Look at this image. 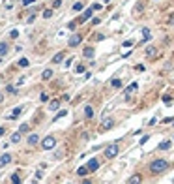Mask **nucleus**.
<instances>
[{
    "instance_id": "nucleus-1",
    "label": "nucleus",
    "mask_w": 174,
    "mask_h": 184,
    "mask_svg": "<svg viewBox=\"0 0 174 184\" xmlns=\"http://www.w3.org/2000/svg\"><path fill=\"white\" fill-rule=\"evenodd\" d=\"M170 167V164L167 160H163V158H157V160H154L150 164V171L152 173H156V175H159V173H163V171H167Z\"/></svg>"
},
{
    "instance_id": "nucleus-2",
    "label": "nucleus",
    "mask_w": 174,
    "mask_h": 184,
    "mask_svg": "<svg viewBox=\"0 0 174 184\" xmlns=\"http://www.w3.org/2000/svg\"><path fill=\"white\" fill-rule=\"evenodd\" d=\"M118 152H120V148H118V145H114V143H111L109 147H105V156H107L109 160L116 158V156H118Z\"/></svg>"
},
{
    "instance_id": "nucleus-3",
    "label": "nucleus",
    "mask_w": 174,
    "mask_h": 184,
    "mask_svg": "<svg viewBox=\"0 0 174 184\" xmlns=\"http://www.w3.org/2000/svg\"><path fill=\"white\" fill-rule=\"evenodd\" d=\"M54 145H56V139H54L52 135L45 137V139L41 141V148H43V150H51V148H54Z\"/></svg>"
},
{
    "instance_id": "nucleus-4",
    "label": "nucleus",
    "mask_w": 174,
    "mask_h": 184,
    "mask_svg": "<svg viewBox=\"0 0 174 184\" xmlns=\"http://www.w3.org/2000/svg\"><path fill=\"white\" fill-rule=\"evenodd\" d=\"M112 126H114V118L112 116H107V118H103V122L99 126V132H107V130H111Z\"/></svg>"
},
{
    "instance_id": "nucleus-5",
    "label": "nucleus",
    "mask_w": 174,
    "mask_h": 184,
    "mask_svg": "<svg viewBox=\"0 0 174 184\" xmlns=\"http://www.w3.org/2000/svg\"><path fill=\"white\" fill-rule=\"evenodd\" d=\"M81 40H82L81 34H73V36L69 38V41H68V45H69V47H77L79 43H81Z\"/></svg>"
},
{
    "instance_id": "nucleus-6",
    "label": "nucleus",
    "mask_w": 174,
    "mask_h": 184,
    "mask_svg": "<svg viewBox=\"0 0 174 184\" xmlns=\"http://www.w3.org/2000/svg\"><path fill=\"white\" fill-rule=\"evenodd\" d=\"M88 169H90V173H94V171H97L99 169V161H97V158H92V160H88Z\"/></svg>"
},
{
    "instance_id": "nucleus-7",
    "label": "nucleus",
    "mask_w": 174,
    "mask_h": 184,
    "mask_svg": "<svg viewBox=\"0 0 174 184\" xmlns=\"http://www.w3.org/2000/svg\"><path fill=\"white\" fill-rule=\"evenodd\" d=\"M26 143H28L30 147H36V145L39 143V135H38V134H32V135H28V139H26Z\"/></svg>"
},
{
    "instance_id": "nucleus-8",
    "label": "nucleus",
    "mask_w": 174,
    "mask_h": 184,
    "mask_svg": "<svg viewBox=\"0 0 174 184\" xmlns=\"http://www.w3.org/2000/svg\"><path fill=\"white\" fill-rule=\"evenodd\" d=\"M8 51H9V45L6 41H0V58H4L8 55Z\"/></svg>"
},
{
    "instance_id": "nucleus-9",
    "label": "nucleus",
    "mask_w": 174,
    "mask_h": 184,
    "mask_svg": "<svg viewBox=\"0 0 174 184\" xmlns=\"http://www.w3.org/2000/svg\"><path fill=\"white\" fill-rule=\"evenodd\" d=\"M12 156H9V154H2V156H0V167H4V165H8V164H12Z\"/></svg>"
},
{
    "instance_id": "nucleus-10",
    "label": "nucleus",
    "mask_w": 174,
    "mask_h": 184,
    "mask_svg": "<svg viewBox=\"0 0 174 184\" xmlns=\"http://www.w3.org/2000/svg\"><path fill=\"white\" fill-rule=\"evenodd\" d=\"M94 12H95V9H94V8H90V9H84V13H82V17H81V23H84V21H86V19H90Z\"/></svg>"
},
{
    "instance_id": "nucleus-11",
    "label": "nucleus",
    "mask_w": 174,
    "mask_h": 184,
    "mask_svg": "<svg viewBox=\"0 0 174 184\" xmlns=\"http://www.w3.org/2000/svg\"><path fill=\"white\" fill-rule=\"evenodd\" d=\"M64 57H66V53H56V55H54V58H52V64H60V62L64 60Z\"/></svg>"
},
{
    "instance_id": "nucleus-12",
    "label": "nucleus",
    "mask_w": 174,
    "mask_h": 184,
    "mask_svg": "<svg viewBox=\"0 0 174 184\" xmlns=\"http://www.w3.org/2000/svg\"><path fill=\"white\" fill-rule=\"evenodd\" d=\"M84 115H86V118H94V107L92 105H86L84 107Z\"/></svg>"
},
{
    "instance_id": "nucleus-13",
    "label": "nucleus",
    "mask_w": 174,
    "mask_h": 184,
    "mask_svg": "<svg viewBox=\"0 0 174 184\" xmlns=\"http://www.w3.org/2000/svg\"><path fill=\"white\" fill-rule=\"evenodd\" d=\"M88 173H90L88 165H86V167H79V169H77V175H79V177H86Z\"/></svg>"
},
{
    "instance_id": "nucleus-14",
    "label": "nucleus",
    "mask_w": 174,
    "mask_h": 184,
    "mask_svg": "<svg viewBox=\"0 0 174 184\" xmlns=\"http://www.w3.org/2000/svg\"><path fill=\"white\" fill-rule=\"evenodd\" d=\"M142 38H144L142 41H150V40H152V34H150V30H148L146 26L142 28Z\"/></svg>"
},
{
    "instance_id": "nucleus-15",
    "label": "nucleus",
    "mask_w": 174,
    "mask_h": 184,
    "mask_svg": "<svg viewBox=\"0 0 174 184\" xmlns=\"http://www.w3.org/2000/svg\"><path fill=\"white\" fill-rule=\"evenodd\" d=\"M21 113H23V107H17V109H15V111H13L12 115H8V118H12V120H13V118H17V116L21 115Z\"/></svg>"
},
{
    "instance_id": "nucleus-16",
    "label": "nucleus",
    "mask_w": 174,
    "mask_h": 184,
    "mask_svg": "<svg viewBox=\"0 0 174 184\" xmlns=\"http://www.w3.org/2000/svg\"><path fill=\"white\" fill-rule=\"evenodd\" d=\"M172 147V141H163L161 145H159V150H169Z\"/></svg>"
},
{
    "instance_id": "nucleus-17",
    "label": "nucleus",
    "mask_w": 174,
    "mask_h": 184,
    "mask_svg": "<svg viewBox=\"0 0 174 184\" xmlns=\"http://www.w3.org/2000/svg\"><path fill=\"white\" fill-rule=\"evenodd\" d=\"M21 134H23V132H15L13 135H12V143L15 145V143H19L21 141Z\"/></svg>"
},
{
    "instance_id": "nucleus-18",
    "label": "nucleus",
    "mask_w": 174,
    "mask_h": 184,
    "mask_svg": "<svg viewBox=\"0 0 174 184\" xmlns=\"http://www.w3.org/2000/svg\"><path fill=\"white\" fill-rule=\"evenodd\" d=\"M84 57H86V58H94V49H92V47H86V49H84Z\"/></svg>"
},
{
    "instance_id": "nucleus-19",
    "label": "nucleus",
    "mask_w": 174,
    "mask_h": 184,
    "mask_svg": "<svg viewBox=\"0 0 174 184\" xmlns=\"http://www.w3.org/2000/svg\"><path fill=\"white\" fill-rule=\"evenodd\" d=\"M137 89H139V83H131V85L127 86V90H125V92H127V94H131V92H135Z\"/></svg>"
},
{
    "instance_id": "nucleus-20",
    "label": "nucleus",
    "mask_w": 174,
    "mask_h": 184,
    "mask_svg": "<svg viewBox=\"0 0 174 184\" xmlns=\"http://www.w3.org/2000/svg\"><path fill=\"white\" fill-rule=\"evenodd\" d=\"M51 77H52V70H45V71L41 73V79H45V81L51 79Z\"/></svg>"
},
{
    "instance_id": "nucleus-21",
    "label": "nucleus",
    "mask_w": 174,
    "mask_h": 184,
    "mask_svg": "<svg viewBox=\"0 0 174 184\" xmlns=\"http://www.w3.org/2000/svg\"><path fill=\"white\" fill-rule=\"evenodd\" d=\"M111 86H112V89H120V86H122V81H120V79H112V81H111Z\"/></svg>"
},
{
    "instance_id": "nucleus-22",
    "label": "nucleus",
    "mask_w": 174,
    "mask_h": 184,
    "mask_svg": "<svg viewBox=\"0 0 174 184\" xmlns=\"http://www.w3.org/2000/svg\"><path fill=\"white\" fill-rule=\"evenodd\" d=\"M140 180H142V179H140L139 175H135V177H129L127 182H129V184H137V182H140Z\"/></svg>"
},
{
    "instance_id": "nucleus-23",
    "label": "nucleus",
    "mask_w": 174,
    "mask_h": 184,
    "mask_svg": "<svg viewBox=\"0 0 174 184\" xmlns=\"http://www.w3.org/2000/svg\"><path fill=\"white\" fill-rule=\"evenodd\" d=\"M49 107H51L52 111H56L58 107H60V100H54V102H51V105H49Z\"/></svg>"
},
{
    "instance_id": "nucleus-24",
    "label": "nucleus",
    "mask_w": 174,
    "mask_h": 184,
    "mask_svg": "<svg viewBox=\"0 0 174 184\" xmlns=\"http://www.w3.org/2000/svg\"><path fill=\"white\" fill-rule=\"evenodd\" d=\"M154 53H156V47H154V45H150V47L146 49V57H154Z\"/></svg>"
},
{
    "instance_id": "nucleus-25",
    "label": "nucleus",
    "mask_w": 174,
    "mask_h": 184,
    "mask_svg": "<svg viewBox=\"0 0 174 184\" xmlns=\"http://www.w3.org/2000/svg\"><path fill=\"white\" fill-rule=\"evenodd\" d=\"M12 182H13V184H19V182H21V177L17 175V173H13V175H12Z\"/></svg>"
},
{
    "instance_id": "nucleus-26",
    "label": "nucleus",
    "mask_w": 174,
    "mask_h": 184,
    "mask_svg": "<svg viewBox=\"0 0 174 184\" xmlns=\"http://www.w3.org/2000/svg\"><path fill=\"white\" fill-rule=\"evenodd\" d=\"M75 71H77V73H84V71H86V68L82 66V64H77V68H75Z\"/></svg>"
},
{
    "instance_id": "nucleus-27",
    "label": "nucleus",
    "mask_w": 174,
    "mask_h": 184,
    "mask_svg": "<svg viewBox=\"0 0 174 184\" xmlns=\"http://www.w3.org/2000/svg\"><path fill=\"white\" fill-rule=\"evenodd\" d=\"M19 66H21V68H26V66H28V58H21V60H19Z\"/></svg>"
},
{
    "instance_id": "nucleus-28",
    "label": "nucleus",
    "mask_w": 174,
    "mask_h": 184,
    "mask_svg": "<svg viewBox=\"0 0 174 184\" xmlns=\"http://www.w3.org/2000/svg\"><path fill=\"white\" fill-rule=\"evenodd\" d=\"M82 9V2H77V4H73V12H81Z\"/></svg>"
},
{
    "instance_id": "nucleus-29",
    "label": "nucleus",
    "mask_w": 174,
    "mask_h": 184,
    "mask_svg": "<svg viewBox=\"0 0 174 184\" xmlns=\"http://www.w3.org/2000/svg\"><path fill=\"white\" fill-rule=\"evenodd\" d=\"M52 15V9H45V12H43V17H45V19H49Z\"/></svg>"
},
{
    "instance_id": "nucleus-30",
    "label": "nucleus",
    "mask_w": 174,
    "mask_h": 184,
    "mask_svg": "<svg viewBox=\"0 0 174 184\" xmlns=\"http://www.w3.org/2000/svg\"><path fill=\"white\" fill-rule=\"evenodd\" d=\"M163 102H165V105H172V98H169V96H165Z\"/></svg>"
},
{
    "instance_id": "nucleus-31",
    "label": "nucleus",
    "mask_w": 174,
    "mask_h": 184,
    "mask_svg": "<svg viewBox=\"0 0 174 184\" xmlns=\"http://www.w3.org/2000/svg\"><path fill=\"white\" fill-rule=\"evenodd\" d=\"M66 115H68L66 111H60V113H58L56 116H54V120H58V118H62V116H66Z\"/></svg>"
},
{
    "instance_id": "nucleus-32",
    "label": "nucleus",
    "mask_w": 174,
    "mask_h": 184,
    "mask_svg": "<svg viewBox=\"0 0 174 184\" xmlns=\"http://www.w3.org/2000/svg\"><path fill=\"white\" fill-rule=\"evenodd\" d=\"M62 6V0H54V4H52V8L56 9V8H60Z\"/></svg>"
},
{
    "instance_id": "nucleus-33",
    "label": "nucleus",
    "mask_w": 174,
    "mask_h": 184,
    "mask_svg": "<svg viewBox=\"0 0 174 184\" xmlns=\"http://www.w3.org/2000/svg\"><path fill=\"white\" fill-rule=\"evenodd\" d=\"M9 36H12V38H19V30H12V32H9Z\"/></svg>"
},
{
    "instance_id": "nucleus-34",
    "label": "nucleus",
    "mask_w": 174,
    "mask_h": 184,
    "mask_svg": "<svg viewBox=\"0 0 174 184\" xmlns=\"http://www.w3.org/2000/svg\"><path fill=\"white\" fill-rule=\"evenodd\" d=\"M21 2H23V6H30L32 2H36V0H21Z\"/></svg>"
},
{
    "instance_id": "nucleus-35",
    "label": "nucleus",
    "mask_w": 174,
    "mask_h": 184,
    "mask_svg": "<svg viewBox=\"0 0 174 184\" xmlns=\"http://www.w3.org/2000/svg\"><path fill=\"white\" fill-rule=\"evenodd\" d=\"M39 100H41V102H47V100H49V96H47V94H45V92H43V94H41V96H39Z\"/></svg>"
},
{
    "instance_id": "nucleus-36",
    "label": "nucleus",
    "mask_w": 174,
    "mask_h": 184,
    "mask_svg": "<svg viewBox=\"0 0 174 184\" xmlns=\"http://www.w3.org/2000/svg\"><path fill=\"white\" fill-rule=\"evenodd\" d=\"M135 70H137V71H144V66H142V64H137Z\"/></svg>"
},
{
    "instance_id": "nucleus-37",
    "label": "nucleus",
    "mask_w": 174,
    "mask_h": 184,
    "mask_svg": "<svg viewBox=\"0 0 174 184\" xmlns=\"http://www.w3.org/2000/svg\"><path fill=\"white\" fill-rule=\"evenodd\" d=\"M19 130H21V132H23V134H25V132H28V124H23V126H21Z\"/></svg>"
},
{
    "instance_id": "nucleus-38",
    "label": "nucleus",
    "mask_w": 174,
    "mask_h": 184,
    "mask_svg": "<svg viewBox=\"0 0 174 184\" xmlns=\"http://www.w3.org/2000/svg\"><path fill=\"white\" fill-rule=\"evenodd\" d=\"M8 92H12V94H15V92H17V89H15V86H8Z\"/></svg>"
},
{
    "instance_id": "nucleus-39",
    "label": "nucleus",
    "mask_w": 174,
    "mask_h": 184,
    "mask_svg": "<svg viewBox=\"0 0 174 184\" xmlns=\"http://www.w3.org/2000/svg\"><path fill=\"white\" fill-rule=\"evenodd\" d=\"M148 139H150V135H144V137H142V139H140V145H144V143H146V141H148Z\"/></svg>"
},
{
    "instance_id": "nucleus-40",
    "label": "nucleus",
    "mask_w": 174,
    "mask_h": 184,
    "mask_svg": "<svg viewBox=\"0 0 174 184\" xmlns=\"http://www.w3.org/2000/svg\"><path fill=\"white\" fill-rule=\"evenodd\" d=\"M92 8H94V9H101L103 6H101V4H92Z\"/></svg>"
},
{
    "instance_id": "nucleus-41",
    "label": "nucleus",
    "mask_w": 174,
    "mask_h": 184,
    "mask_svg": "<svg viewBox=\"0 0 174 184\" xmlns=\"http://www.w3.org/2000/svg\"><path fill=\"white\" fill-rule=\"evenodd\" d=\"M68 26H69V30H75V26H77V23H69Z\"/></svg>"
},
{
    "instance_id": "nucleus-42",
    "label": "nucleus",
    "mask_w": 174,
    "mask_h": 184,
    "mask_svg": "<svg viewBox=\"0 0 174 184\" xmlns=\"http://www.w3.org/2000/svg\"><path fill=\"white\" fill-rule=\"evenodd\" d=\"M4 134H6V130H4V128H0V137H2Z\"/></svg>"
},
{
    "instance_id": "nucleus-43",
    "label": "nucleus",
    "mask_w": 174,
    "mask_h": 184,
    "mask_svg": "<svg viewBox=\"0 0 174 184\" xmlns=\"http://www.w3.org/2000/svg\"><path fill=\"white\" fill-rule=\"evenodd\" d=\"M169 25H174V17H170V19H169Z\"/></svg>"
},
{
    "instance_id": "nucleus-44",
    "label": "nucleus",
    "mask_w": 174,
    "mask_h": 184,
    "mask_svg": "<svg viewBox=\"0 0 174 184\" xmlns=\"http://www.w3.org/2000/svg\"><path fill=\"white\" fill-rule=\"evenodd\" d=\"M2 100H4V96H2V94H0V103H2Z\"/></svg>"
},
{
    "instance_id": "nucleus-45",
    "label": "nucleus",
    "mask_w": 174,
    "mask_h": 184,
    "mask_svg": "<svg viewBox=\"0 0 174 184\" xmlns=\"http://www.w3.org/2000/svg\"><path fill=\"white\" fill-rule=\"evenodd\" d=\"M172 126H174V120H172Z\"/></svg>"
}]
</instances>
